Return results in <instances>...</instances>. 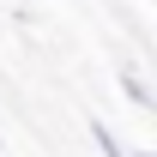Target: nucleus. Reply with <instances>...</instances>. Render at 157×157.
I'll list each match as a JSON object with an SVG mask.
<instances>
[{
	"mask_svg": "<svg viewBox=\"0 0 157 157\" xmlns=\"http://www.w3.org/2000/svg\"><path fill=\"white\" fill-rule=\"evenodd\" d=\"M145 157H157V151H145Z\"/></svg>",
	"mask_w": 157,
	"mask_h": 157,
	"instance_id": "3",
	"label": "nucleus"
},
{
	"mask_svg": "<svg viewBox=\"0 0 157 157\" xmlns=\"http://www.w3.org/2000/svg\"><path fill=\"white\" fill-rule=\"evenodd\" d=\"M121 91H127V103H139V109H157V97H151V85H145V78H139L133 67L121 73Z\"/></svg>",
	"mask_w": 157,
	"mask_h": 157,
	"instance_id": "1",
	"label": "nucleus"
},
{
	"mask_svg": "<svg viewBox=\"0 0 157 157\" xmlns=\"http://www.w3.org/2000/svg\"><path fill=\"white\" fill-rule=\"evenodd\" d=\"M91 145H97L103 157H127V151H121V139L109 133V127H103V121H91Z\"/></svg>",
	"mask_w": 157,
	"mask_h": 157,
	"instance_id": "2",
	"label": "nucleus"
}]
</instances>
